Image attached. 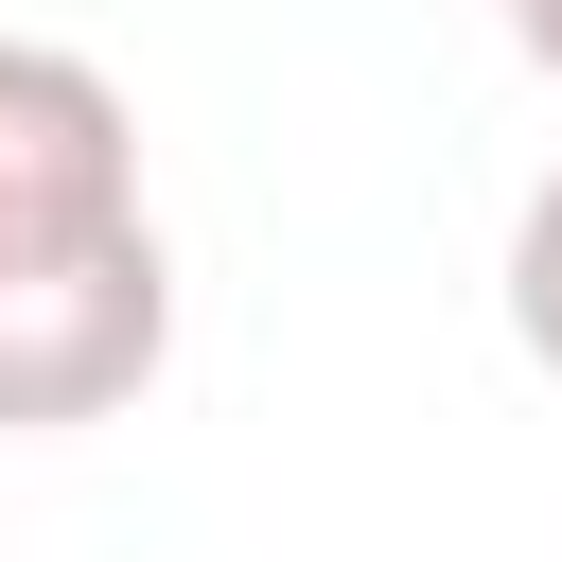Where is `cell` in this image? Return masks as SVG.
<instances>
[{
    "mask_svg": "<svg viewBox=\"0 0 562 562\" xmlns=\"http://www.w3.org/2000/svg\"><path fill=\"white\" fill-rule=\"evenodd\" d=\"M176 351V263L158 228L88 246V263H0V439H70V422H123Z\"/></svg>",
    "mask_w": 562,
    "mask_h": 562,
    "instance_id": "1",
    "label": "cell"
},
{
    "mask_svg": "<svg viewBox=\"0 0 562 562\" xmlns=\"http://www.w3.org/2000/svg\"><path fill=\"white\" fill-rule=\"evenodd\" d=\"M140 211V105L70 35H0V263H88Z\"/></svg>",
    "mask_w": 562,
    "mask_h": 562,
    "instance_id": "2",
    "label": "cell"
},
{
    "mask_svg": "<svg viewBox=\"0 0 562 562\" xmlns=\"http://www.w3.org/2000/svg\"><path fill=\"white\" fill-rule=\"evenodd\" d=\"M509 334H527V369L562 386V176L509 211Z\"/></svg>",
    "mask_w": 562,
    "mask_h": 562,
    "instance_id": "3",
    "label": "cell"
},
{
    "mask_svg": "<svg viewBox=\"0 0 562 562\" xmlns=\"http://www.w3.org/2000/svg\"><path fill=\"white\" fill-rule=\"evenodd\" d=\"M509 35H527V70L562 88V0H509Z\"/></svg>",
    "mask_w": 562,
    "mask_h": 562,
    "instance_id": "4",
    "label": "cell"
}]
</instances>
